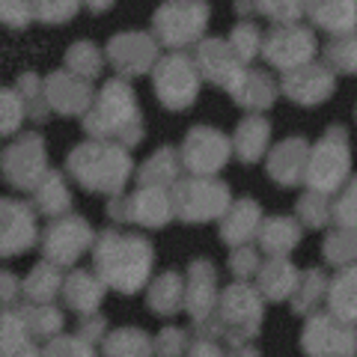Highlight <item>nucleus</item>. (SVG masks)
I'll return each instance as SVG.
<instances>
[{
    "label": "nucleus",
    "instance_id": "obj_1",
    "mask_svg": "<svg viewBox=\"0 0 357 357\" xmlns=\"http://www.w3.org/2000/svg\"><path fill=\"white\" fill-rule=\"evenodd\" d=\"M96 265L107 286H114L122 295H131V292H137L149 277L152 248H149V241L140 236L105 232V236L98 238Z\"/></svg>",
    "mask_w": 357,
    "mask_h": 357
},
{
    "label": "nucleus",
    "instance_id": "obj_2",
    "mask_svg": "<svg viewBox=\"0 0 357 357\" xmlns=\"http://www.w3.org/2000/svg\"><path fill=\"white\" fill-rule=\"evenodd\" d=\"M69 170L89 191H119L131 170L128 155L105 143H86L77 146L69 158Z\"/></svg>",
    "mask_w": 357,
    "mask_h": 357
},
{
    "label": "nucleus",
    "instance_id": "obj_3",
    "mask_svg": "<svg viewBox=\"0 0 357 357\" xmlns=\"http://www.w3.org/2000/svg\"><path fill=\"white\" fill-rule=\"evenodd\" d=\"M86 131L98 134V137H107V134H116L126 143H137L140 140V114H137V102H134V93L126 84H107V89L98 98L96 110L86 116Z\"/></svg>",
    "mask_w": 357,
    "mask_h": 357
},
{
    "label": "nucleus",
    "instance_id": "obj_4",
    "mask_svg": "<svg viewBox=\"0 0 357 357\" xmlns=\"http://www.w3.org/2000/svg\"><path fill=\"white\" fill-rule=\"evenodd\" d=\"M218 319L223 325V340H227L229 349L232 345L253 342L262 328V298L244 283L229 286L220 298Z\"/></svg>",
    "mask_w": 357,
    "mask_h": 357
},
{
    "label": "nucleus",
    "instance_id": "obj_5",
    "mask_svg": "<svg viewBox=\"0 0 357 357\" xmlns=\"http://www.w3.org/2000/svg\"><path fill=\"white\" fill-rule=\"evenodd\" d=\"M307 357H354V325L337 316H312L301 333Z\"/></svg>",
    "mask_w": 357,
    "mask_h": 357
},
{
    "label": "nucleus",
    "instance_id": "obj_6",
    "mask_svg": "<svg viewBox=\"0 0 357 357\" xmlns=\"http://www.w3.org/2000/svg\"><path fill=\"white\" fill-rule=\"evenodd\" d=\"M229 203V191L220 182L208 178H191L182 182L176 191V211L182 220H211L218 218Z\"/></svg>",
    "mask_w": 357,
    "mask_h": 357
},
{
    "label": "nucleus",
    "instance_id": "obj_7",
    "mask_svg": "<svg viewBox=\"0 0 357 357\" xmlns=\"http://www.w3.org/2000/svg\"><path fill=\"white\" fill-rule=\"evenodd\" d=\"M345 173H349V146H345L342 131L333 128L328 137L319 143L316 155H312L307 182L316 188L319 194H328V191H333V188L342 182Z\"/></svg>",
    "mask_w": 357,
    "mask_h": 357
},
{
    "label": "nucleus",
    "instance_id": "obj_8",
    "mask_svg": "<svg viewBox=\"0 0 357 357\" xmlns=\"http://www.w3.org/2000/svg\"><path fill=\"white\" fill-rule=\"evenodd\" d=\"M155 93L170 110H185L197 96V75L185 63V57H170L158 66L155 75Z\"/></svg>",
    "mask_w": 357,
    "mask_h": 357
},
{
    "label": "nucleus",
    "instance_id": "obj_9",
    "mask_svg": "<svg viewBox=\"0 0 357 357\" xmlns=\"http://www.w3.org/2000/svg\"><path fill=\"white\" fill-rule=\"evenodd\" d=\"M89 238H93L89 223L81 218H66L60 223H51L48 232H45V256L60 265H69L86 250Z\"/></svg>",
    "mask_w": 357,
    "mask_h": 357
},
{
    "label": "nucleus",
    "instance_id": "obj_10",
    "mask_svg": "<svg viewBox=\"0 0 357 357\" xmlns=\"http://www.w3.org/2000/svg\"><path fill=\"white\" fill-rule=\"evenodd\" d=\"M42 167H45V149H42V140L27 134L21 137L13 149L6 152L3 158V176L9 185L15 188H33L42 176Z\"/></svg>",
    "mask_w": 357,
    "mask_h": 357
},
{
    "label": "nucleus",
    "instance_id": "obj_11",
    "mask_svg": "<svg viewBox=\"0 0 357 357\" xmlns=\"http://www.w3.org/2000/svg\"><path fill=\"white\" fill-rule=\"evenodd\" d=\"M229 158V143L215 128H194L185 140V161L197 173H215Z\"/></svg>",
    "mask_w": 357,
    "mask_h": 357
},
{
    "label": "nucleus",
    "instance_id": "obj_12",
    "mask_svg": "<svg viewBox=\"0 0 357 357\" xmlns=\"http://www.w3.org/2000/svg\"><path fill=\"white\" fill-rule=\"evenodd\" d=\"M36 238V223L27 206L0 199V256L24 253Z\"/></svg>",
    "mask_w": 357,
    "mask_h": 357
},
{
    "label": "nucleus",
    "instance_id": "obj_13",
    "mask_svg": "<svg viewBox=\"0 0 357 357\" xmlns=\"http://www.w3.org/2000/svg\"><path fill=\"white\" fill-rule=\"evenodd\" d=\"M215 295H218V277H215L211 262H194L191 277H188L185 298H182V304L188 307L194 321L215 316Z\"/></svg>",
    "mask_w": 357,
    "mask_h": 357
},
{
    "label": "nucleus",
    "instance_id": "obj_14",
    "mask_svg": "<svg viewBox=\"0 0 357 357\" xmlns=\"http://www.w3.org/2000/svg\"><path fill=\"white\" fill-rule=\"evenodd\" d=\"M114 215L140 220L146 227H164L170 220V206H167V197L161 191H143L128 199V206H114Z\"/></svg>",
    "mask_w": 357,
    "mask_h": 357
},
{
    "label": "nucleus",
    "instance_id": "obj_15",
    "mask_svg": "<svg viewBox=\"0 0 357 357\" xmlns=\"http://www.w3.org/2000/svg\"><path fill=\"white\" fill-rule=\"evenodd\" d=\"M286 93L301 105H316L333 93V77L321 69H301L286 77Z\"/></svg>",
    "mask_w": 357,
    "mask_h": 357
},
{
    "label": "nucleus",
    "instance_id": "obj_16",
    "mask_svg": "<svg viewBox=\"0 0 357 357\" xmlns=\"http://www.w3.org/2000/svg\"><path fill=\"white\" fill-rule=\"evenodd\" d=\"M105 357H152V337L140 328H116L102 340Z\"/></svg>",
    "mask_w": 357,
    "mask_h": 357
},
{
    "label": "nucleus",
    "instance_id": "obj_17",
    "mask_svg": "<svg viewBox=\"0 0 357 357\" xmlns=\"http://www.w3.org/2000/svg\"><path fill=\"white\" fill-rule=\"evenodd\" d=\"M66 304H69L75 312H81V316H86V312H93L98 304H102L105 298V283L98 280V277L86 274V271H75L69 280H66Z\"/></svg>",
    "mask_w": 357,
    "mask_h": 357
},
{
    "label": "nucleus",
    "instance_id": "obj_18",
    "mask_svg": "<svg viewBox=\"0 0 357 357\" xmlns=\"http://www.w3.org/2000/svg\"><path fill=\"white\" fill-rule=\"evenodd\" d=\"M304 158H307V146L304 140H283L280 146L271 152V176L283 185H295L301 182L304 173Z\"/></svg>",
    "mask_w": 357,
    "mask_h": 357
},
{
    "label": "nucleus",
    "instance_id": "obj_19",
    "mask_svg": "<svg viewBox=\"0 0 357 357\" xmlns=\"http://www.w3.org/2000/svg\"><path fill=\"white\" fill-rule=\"evenodd\" d=\"M259 227V206L253 199H241L238 206L229 208V215L223 218V229L220 236L229 244H241L253 236V229Z\"/></svg>",
    "mask_w": 357,
    "mask_h": 357
},
{
    "label": "nucleus",
    "instance_id": "obj_20",
    "mask_svg": "<svg viewBox=\"0 0 357 357\" xmlns=\"http://www.w3.org/2000/svg\"><path fill=\"white\" fill-rule=\"evenodd\" d=\"M182 298H185V286H182V277L178 274H164L152 283L149 289V310L158 312V316H173L182 307Z\"/></svg>",
    "mask_w": 357,
    "mask_h": 357
},
{
    "label": "nucleus",
    "instance_id": "obj_21",
    "mask_svg": "<svg viewBox=\"0 0 357 357\" xmlns=\"http://www.w3.org/2000/svg\"><path fill=\"white\" fill-rule=\"evenodd\" d=\"M24 316V325L30 331V337L33 342H48L54 337H60V331H63V312L60 310H54L51 304H36V307H30L21 312Z\"/></svg>",
    "mask_w": 357,
    "mask_h": 357
},
{
    "label": "nucleus",
    "instance_id": "obj_22",
    "mask_svg": "<svg viewBox=\"0 0 357 357\" xmlns=\"http://www.w3.org/2000/svg\"><path fill=\"white\" fill-rule=\"evenodd\" d=\"M328 292V283H325V274L319 271H307L301 280H295V289H292V310L301 312V316H310L316 312V307L321 304V298Z\"/></svg>",
    "mask_w": 357,
    "mask_h": 357
},
{
    "label": "nucleus",
    "instance_id": "obj_23",
    "mask_svg": "<svg viewBox=\"0 0 357 357\" xmlns=\"http://www.w3.org/2000/svg\"><path fill=\"white\" fill-rule=\"evenodd\" d=\"M295 280H298V274H295V268L289 265V262H271V265H265V271L259 277V286H262V295L268 301H286L289 295H292V289H295Z\"/></svg>",
    "mask_w": 357,
    "mask_h": 357
},
{
    "label": "nucleus",
    "instance_id": "obj_24",
    "mask_svg": "<svg viewBox=\"0 0 357 357\" xmlns=\"http://www.w3.org/2000/svg\"><path fill=\"white\" fill-rule=\"evenodd\" d=\"M89 86L81 81H69V77H54L51 81V105L63 110V114H77L86 107Z\"/></svg>",
    "mask_w": 357,
    "mask_h": 357
},
{
    "label": "nucleus",
    "instance_id": "obj_25",
    "mask_svg": "<svg viewBox=\"0 0 357 357\" xmlns=\"http://www.w3.org/2000/svg\"><path fill=\"white\" fill-rule=\"evenodd\" d=\"M301 238V232L292 220H286V218H277V220H268L265 227H262V248L268 253H277V256H283L289 253L298 244Z\"/></svg>",
    "mask_w": 357,
    "mask_h": 357
},
{
    "label": "nucleus",
    "instance_id": "obj_26",
    "mask_svg": "<svg viewBox=\"0 0 357 357\" xmlns=\"http://www.w3.org/2000/svg\"><path fill=\"white\" fill-rule=\"evenodd\" d=\"M265 143H268V122L265 119H248L238 126L236 149L241 155V161H256L262 155Z\"/></svg>",
    "mask_w": 357,
    "mask_h": 357
},
{
    "label": "nucleus",
    "instance_id": "obj_27",
    "mask_svg": "<svg viewBox=\"0 0 357 357\" xmlns=\"http://www.w3.org/2000/svg\"><path fill=\"white\" fill-rule=\"evenodd\" d=\"M24 292H27L30 301H36V304H48V301L60 292V271L54 265L33 268V274L24 283Z\"/></svg>",
    "mask_w": 357,
    "mask_h": 357
},
{
    "label": "nucleus",
    "instance_id": "obj_28",
    "mask_svg": "<svg viewBox=\"0 0 357 357\" xmlns=\"http://www.w3.org/2000/svg\"><path fill=\"white\" fill-rule=\"evenodd\" d=\"M331 316H337L342 321H354V274L345 271L340 274L331 286Z\"/></svg>",
    "mask_w": 357,
    "mask_h": 357
},
{
    "label": "nucleus",
    "instance_id": "obj_29",
    "mask_svg": "<svg viewBox=\"0 0 357 357\" xmlns=\"http://www.w3.org/2000/svg\"><path fill=\"white\" fill-rule=\"evenodd\" d=\"M36 203H39L42 211H48V215H57V211H63L66 206H69V191H66V185L60 182L57 173H51V176L39 185Z\"/></svg>",
    "mask_w": 357,
    "mask_h": 357
},
{
    "label": "nucleus",
    "instance_id": "obj_30",
    "mask_svg": "<svg viewBox=\"0 0 357 357\" xmlns=\"http://www.w3.org/2000/svg\"><path fill=\"white\" fill-rule=\"evenodd\" d=\"M236 98L248 107H265V105H271V98H274V86L265 75H250L248 81H244V86H236Z\"/></svg>",
    "mask_w": 357,
    "mask_h": 357
},
{
    "label": "nucleus",
    "instance_id": "obj_31",
    "mask_svg": "<svg viewBox=\"0 0 357 357\" xmlns=\"http://www.w3.org/2000/svg\"><path fill=\"white\" fill-rule=\"evenodd\" d=\"M39 357H96V349L81 337H54L39 349Z\"/></svg>",
    "mask_w": 357,
    "mask_h": 357
},
{
    "label": "nucleus",
    "instance_id": "obj_32",
    "mask_svg": "<svg viewBox=\"0 0 357 357\" xmlns=\"http://www.w3.org/2000/svg\"><path fill=\"white\" fill-rule=\"evenodd\" d=\"M188 345H191V340H188V333L182 328H164L152 340V349L158 357H185Z\"/></svg>",
    "mask_w": 357,
    "mask_h": 357
},
{
    "label": "nucleus",
    "instance_id": "obj_33",
    "mask_svg": "<svg viewBox=\"0 0 357 357\" xmlns=\"http://www.w3.org/2000/svg\"><path fill=\"white\" fill-rule=\"evenodd\" d=\"M176 170H178L176 155H173L170 149H161L152 161H146L140 178H143V182H170V178L176 176Z\"/></svg>",
    "mask_w": 357,
    "mask_h": 357
},
{
    "label": "nucleus",
    "instance_id": "obj_34",
    "mask_svg": "<svg viewBox=\"0 0 357 357\" xmlns=\"http://www.w3.org/2000/svg\"><path fill=\"white\" fill-rule=\"evenodd\" d=\"M298 211H301V220H304L307 227H312V229L325 227V220H328V206H325V199H321L319 194H310V197L301 199Z\"/></svg>",
    "mask_w": 357,
    "mask_h": 357
},
{
    "label": "nucleus",
    "instance_id": "obj_35",
    "mask_svg": "<svg viewBox=\"0 0 357 357\" xmlns=\"http://www.w3.org/2000/svg\"><path fill=\"white\" fill-rule=\"evenodd\" d=\"M21 122V105L13 93H6V89H0V134H9L15 131Z\"/></svg>",
    "mask_w": 357,
    "mask_h": 357
},
{
    "label": "nucleus",
    "instance_id": "obj_36",
    "mask_svg": "<svg viewBox=\"0 0 357 357\" xmlns=\"http://www.w3.org/2000/svg\"><path fill=\"white\" fill-rule=\"evenodd\" d=\"M105 333H107V321H105L102 316L81 319V325H77V337H81L84 342H89V345L102 342V340H105Z\"/></svg>",
    "mask_w": 357,
    "mask_h": 357
},
{
    "label": "nucleus",
    "instance_id": "obj_37",
    "mask_svg": "<svg viewBox=\"0 0 357 357\" xmlns=\"http://www.w3.org/2000/svg\"><path fill=\"white\" fill-rule=\"evenodd\" d=\"M229 265H232V274L236 277H250L253 271H256V265H259V259H256V253L253 250H248V248H241V250H236L232 253V259H229Z\"/></svg>",
    "mask_w": 357,
    "mask_h": 357
},
{
    "label": "nucleus",
    "instance_id": "obj_38",
    "mask_svg": "<svg viewBox=\"0 0 357 357\" xmlns=\"http://www.w3.org/2000/svg\"><path fill=\"white\" fill-rule=\"evenodd\" d=\"M325 250H328V259H331V262L342 265L345 259H351V236L345 238V232H340V236H331Z\"/></svg>",
    "mask_w": 357,
    "mask_h": 357
},
{
    "label": "nucleus",
    "instance_id": "obj_39",
    "mask_svg": "<svg viewBox=\"0 0 357 357\" xmlns=\"http://www.w3.org/2000/svg\"><path fill=\"white\" fill-rule=\"evenodd\" d=\"M185 357H227V351L218 345V340H206V337H199L197 342L188 345V351Z\"/></svg>",
    "mask_w": 357,
    "mask_h": 357
},
{
    "label": "nucleus",
    "instance_id": "obj_40",
    "mask_svg": "<svg viewBox=\"0 0 357 357\" xmlns=\"http://www.w3.org/2000/svg\"><path fill=\"white\" fill-rule=\"evenodd\" d=\"M18 292H21V286H18L15 277L0 271V304H15V301H18Z\"/></svg>",
    "mask_w": 357,
    "mask_h": 357
},
{
    "label": "nucleus",
    "instance_id": "obj_41",
    "mask_svg": "<svg viewBox=\"0 0 357 357\" xmlns=\"http://www.w3.org/2000/svg\"><path fill=\"white\" fill-rule=\"evenodd\" d=\"M0 357H39V349H36V342H27V345H18V349L0 351Z\"/></svg>",
    "mask_w": 357,
    "mask_h": 357
},
{
    "label": "nucleus",
    "instance_id": "obj_42",
    "mask_svg": "<svg viewBox=\"0 0 357 357\" xmlns=\"http://www.w3.org/2000/svg\"><path fill=\"white\" fill-rule=\"evenodd\" d=\"M227 357H262V354L256 351L250 342H244V345H232V349H229V354H227Z\"/></svg>",
    "mask_w": 357,
    "mask_h": 357
}]
</instances>
